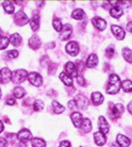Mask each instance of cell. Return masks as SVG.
<instances>
[{
  "instance_id": "2e32d148",
  "label": "cell",
  "mask_w": 132,
  "mask_h": 147,
  "mask_svg": "<svg viewBox=\"0 0 132 147\" xmlns=\"http://www.w3.org/2000/svg\"><path fill=\"white\" fill-rule=\"evenodd\" d=\"M97 64H98V57L96 55H88V60H86V66L90 67V68H93V67L97 66Z\"/></svg>"
},
{
  "instance_id": "52a82bcc",
  "label": "cell",
  "mask_w": 132,
  "mask_h": 147,
  "mask_svg": "<svg viewBox=\"0 0 132 147\" xmlns=\"http://www.w3.org/2000/svg\"><path fill=\"white\" fill-rule=\"evenodd\" d=\"M65 71L66 74L69 76L70 78L73 77H78V73H77V68H76V65L73 64V62H67L65 65Z\"/></svg>"
},
{
  "instance_id": "8fae6325",
  "label": "cell",
  "mask_w": 132,
  "mask_h": 147,
  "mask_svg": "<svg viewBox=\"0 0 132 147\" xmlns=\"http://www.w3.org/2000/svg\"><path fill=\"white\" fill-rule=\"evenodd\" d=\"M70 118H71V121H73V126L77 127V128H80L81 125H82V121H83V118H82L81 113H79V112H73V113L71 114Z\"/></svg>"
},
{
  "instance_id": "4dcf8cb0",
  "label": "cell",
  "mask_w": 132,
  "mask_h": 147,
  "mask_svg": "<svg viewBox=\"0 0 132 147\" xmlns=\"http://www.w3.org/2000/svg\"><path fill=\"white\" fill-rule=\"evenodd\" d=\"M2 7H3L4 11L9 13V14H12L14 12V5L12 4V2H9V1H4L2 3Z\"/></svg>"
},
{
  "instance_id": "277c9868",
  "label": "cell",
  "mask_w": 132,
  "mask_h": 147,
  "mask_svg": "<svg viewBox=\"0 0 132 147\" xmlns=\"http://www.w3.org/2000/svg\"><path fill=\"white\" fill-rule=\"evenodd\" d=\"M11 79H13V75H12V71L7 67L0 69V83H7Z\"/></svg>"
},
{
  "instance_id": "9c48e42d",
  "label": "cell",
  "mask_w": 132,
  "mask_h": 147,
  "mask_svg": "<svg viewBox=\"0 0 132 147\" xmlns=\"http://www.w3.org/2000/svg\"><path fill=\"white\" fill-rule=\"evenodd\" d=\"M17 139H18L22 143H26L31 139V132L28 129H22L18 133H17Z\"/></svg>"
},
{
  "instance_id": "7bdbcfd3",
  "label": "cell",
  "mask_w": 132,
  "mask_h": 147,
  "mask_svg": "<svg viewBox=\"0 0 132 147\" xmlns=\"http://www.w3.org/2000/svg\"><path fill=\"white\" fill-rule=\"evenodd\" d=\"M77 66H78V68H79V70H83V68H84V65H83V62H82V61L77 62Z\"/></svg>"
},
{
  "instance_id": "8d00e7d4",
  "label": "cell",
  "mask_w": 132,
  "mask_h": 147,
  "mask_svg": "<svg viewBox=\"0 0 132 147\" xmlns=\"http://www.w3.org/2000/svg\"><path fill=\"white\" fill-rule=\"evenodd\" d=\"M7 55L10 58V59H15V58L18 57V51H17V50H11V51L7 52Z\"/></svg>"
},
{
  "instance_id": "44dd1931",
  "label": "cell",
  "mask_w": 132,
  "mask_h": 147,
  "mask_svg": "<svg viewBox=\"0 0 132 147\" xmlns=\"http://www.w3.org/2000/svg\"><path fill=\"white\" fill-rule=\"evenodd\" d=\"M30 26L33 31H37L40 28V16L38 15H33L32 19L30 20Z\"/></svg>"
},
{
  "instance_id": "b9f144b4",
  "label": "cell",
  "mask_w": 132,
  "mask_h": 147,
  "mask_svg": "<svg viewBox=\"0 0 132 147\" xmlns=\"http://www.w3.org/2000/svg\"><path fill=\"white\" fill-rule=\"evenodd\" d=\"M7 141L4 140L3 138H0V147H7Z\"/></svg>"
},
{
  "instance_id": "9a60e30c",
  "label": "cell",
  "mask_w": 132,
  "mask_h": 147,
  "mask_svg": "<svg viewBox=\"0 0 132 147\" xmlns=\"http://www.w3.org/2000/svg\"><path fill=\"white\" fill-rule=\"evenodd\" d=\"M94 140H95V143L97 144L98 146H102V145L106 144V138L102 132L98 131V132H95V134H94Z\"/></svg>"
},
{
  "instance_id": "6da1fadb",
  "label": "cell",
  "mask_w": 132,
  "mask_h": 147,
  "mask_svg": "<svg viewBox=\"0 0 132 147\" xmlns=\"http://www.w3.org/2000/svg\"><path fill=\"white\" fill-rule=\"evenodd\" d=\"M121 86V83L119 77L115 74H112L110 76V79H109V84L106 86V93L111 94V95H114V94H116L119 91Z\"/></svg>"
},
{
  "instance_id": "d6986e66",
  "label": "cell",
  "mask_w": 132,
  "mask_h": 147,
  "mask_svg": "<svg viewBox=\"0 0 132 147\" xmlns=\"http://www.w3.org/2000/svg\"><path fill=\"white\" fill-rule=\"evenodd\" d=\"M116 140H117V143L119 144L121 147H129V145H130V140L123 134H118Z\"/></svg>"
},
{
  "instance_id": "cb8c5ba5",
  "label": "cell",
  "mask_w": 132,
  "mask_h": 147,
  "mask_svg": "<svg viewBox=\"0 0 132 147\" xmlns=\"http://www.w3.org/2000/svg\"><path fill=\"white\" fill-rule=\"evenodd\" d=\"M71 16H73V18L77 19V20H81V19L84 18L85 13L82 9H77V10H75V11L73 12Z\"/></svg>"
},
{
  "instance_id": "5bb4252c",
  "label": "cell",
  "mask_w": 132,
  "mask_h": 147,
  "mask_svg": "<svg viewBox=\"0 0 132 147\" xmlns=\"http://www.w3.org/2000/svg\"><path fill=\"white\" fill-rule=\"evenodd\" d=\"M75 101L77 103V107L79 109H81V110H85L86 107H88V99L83 95H78L75 98Z\"/></svg>"
},
{
  "instance_id": "f546056e",
  "label": "cell",
  "mask_w": 132,
  "mask_h": 147,
  "mask_svg": "<svg viewBox=\"0 0 132 147\" xmlns=\"http://www.w3.org/2000/svg\"><path fill=\"white\" fill-rule=\"evenodd\" d=\"M26 92H25V90L20 86H17V88H14V91H13V95L16 97V98H22L24 96H25Z\"/></svg>"
},
{
  "instance_id": "8992f818",
  "label": "cell",
  "mask_w": 132,
  "mask_h": 147,
  "mask_svg": "<svg viewBox=\"0 0 132 147\" xmlns=\"http://www.w3.org/2000/svg\"><path fill=\"white\" fill-rule=\"evenodd\" d=\"M66 52L68 55L76 57L79 53V46L76 42H69L68 44L66 45Z\"/></svg>"
},
{
  "instance_id": "ffe728a7",
  "label": "cell",
  "mask_w": 132,
  "mask_h": 147,
  "mask_svg": "<svg viewBox=\"0 0 132 147\" xmlns=\"http://www.w3.org/2000/svg\"><path fill=\"white\" fill-rule=\"evenodd\" d=\"M29 46L32 49H38L40 47V37L36 35H33L31 38L29 40Z\"/></svg>"
},
{
  "instance_id": "681fc988",
  "label": "cell",
  "mask_w": 132,
  "mask_h": 147,
  "mask_svg": "<svg viewBox=\"0 0 132 147\" xmlns=\"http://www.w3.org/2000/svg\"><path fill=\"white\" fill-rule=\"evenodd\" d=\"M1 31H2V30H1V28H0V34H1Z\"/></svg>"
},
{
  "instance_id": "83f0119b",
  "label": "cell",
  "mask_w": 132,
  "mask_h": 147,
  "mask_svg": "<svg viewBox=\"0 0 132 147\" xmlns=\"http://www.w3.org/2000/svg\"><path fill=\"white\" fill-rule=\"evenodd\" d=\"M10 42H11L12 45H14V46H18V45L22 43V36H20L18 33L12 34L11 37H10Z\"/></svg>"
},
{
  "instance_id": "d4e9b609",
  "label": "cell",
  "mask_w": 132,
  "mask_h": 147,
  "mask_svg": "<svg viewBox=\"0 0 132 147\" xmlns=\"http://www.w3.org/2000/svg\"><path fill=\"white\" fill-rule=\"evenodd\" d=\"M52 107H53V112H55V114H61L65 110V108L63 107L61 103H59L58 101H55V100L52 101Z\"/></svg>"
},
{
  "instance_id": "603a6c76",
  "label": "cell",
  "mask_w": 132,
  "mask_h": 147,
  "mask_svg": "<svg viewBox=\"0 0 132 147\" xmlns=\"http://www.w3.org/2000/svg\"><path fill=\"white\" fill-rule=\"evenodd\" d=\"M123 10H121L119 7H113L112 9L110 10V14L112 17H114V18H119L121 15H123Z\"/></svg>"
},
{
  "instance_id": "bcb514c9",
  "label": "cell",
  "mask_w": 132,
  "mask_h": 147,
  "mask_svg": "<svg viewBox=\"0 0 132 147\" xmlns=\"http://www.w3.org/2000/svg\"><path fill=\"white\" fill-rule=\"evenodd\" d=\"M3 129H4V126H3V123L0 121V133L3 131Z\"/></svg>"
},
{
  "instance_id": "74e56055",
  "label": "cell",
  "mask_w": 132,
  "mask_h": 147,
  "mask_svg": "<svg viewBox=\"0 0 132 147\" xmlns=\"http://www.w3.org/2000/svg\"><path fill=\"white\" fill-rule=\"evenodd\" d=\"M77 80H78V83H79V85H81V86H85V85H86V82H85L84 78H83V77L78 76Z\"/></svg>"
},
{
  "instance_id": "ac0fdd59",
  "label": "cell",
  "mask_w": 132,
  "mask_h": 147,
  "mask_svg": "<svg viewBox=\"0 0 132 147\" xmlns=\"http://www.w3.org/2000/svg\"><path fill=\"white\" fill-rule=\"evenodd\" d=\"M123 112H124V107H123V105H121V103H117L114 107H112V115L115 118L119 117L121 114H123Z\"/></svg>"
},
{
  "instance_id": "f35d334b",
  "label": "cell",
  "mask_w": 132,
  "mask_h": 147,
  "mask_svg": "<svg viewBox=\"0 0 132 147\" xmlns=\"http://www.w3.org/2000/svg\"><path fill=\"white\" fill-rule=\"evenodd\" d=\"M5 103H7V105H9V106H13V105L15 103L14 98H13V97H11V96H10V97H7V100H5Z\"/></svg>"
},
{
  "instance_id": "ab89813d",
  "label": "cell",
  "mask_w": 132,
  "mask_h": 147,
  "mask_svg": "<svg viewBox=\"0 0 132 147\" xmlns=\"http://www.w3.org/2000/svg\"><path fill=\"white\" fill-rule=\"evenodd\" d=\"M68 107H69V109H75V108L77 107V103H76L75 99H73V100H70V101H68Z\"/></svg>"
},
{
  "instance_id": "5b68a950",
  "label": "cell",
  "mask_w": 132,
  "mask_h": 147,
  "mask_svg": "<svg viewBox=\"0 0 132 147\" xmlns=\"http://www.w3.org/2000/svg\"><path fill=\"white\" fill-rule=\"evenodd\" d=\"M28 79H29L30 83L34 86H40L43 83V78L40 77V75L37 73H30L28 75Z\"/></svg>"
},
{
  "instance_id": "30bf717a",
  "label": "cell",
  "mask_w": 132,
  "mask_h": 147,
  "mask_svg": "<svg viewBox=\"0 0 132 147\" xmlns=\"http://www.w3.org/2000/svg\"><path fill=\"white\" fill-rule=\"evenodd\" d=\"M71 31H73V29H71V26L70 25H65V26L63 27L62 31H61V34H60V38L62 40H68L70 37V35H71Z\"/></svg>"
},
{
  "instance_id": "7a4b0ae2",
  "label": "cell",
  "mask_w": 132,
  "mask_h": 147,
  "mask_svg": "<svg viewBox=\"0 0 132 147\" xmlns=\"http://www.w3.org/2000/svg\"><path fill=\"white\" fill-rule=\"evenodd\" d=\"M29 74H27V70L25 69H17L15 70L13 74V81L15 83H22L26 80V78L28 77Z\"/></svg>"
},
{
  "instance_id": "3957f363",
  "label": "cell",
  "mask_w": 132,
  "mask_h": 147,
  "mask_svg": "<svg viewBox=\"0 0 132 147\" xmlns=\"http://www.w3.org/2000/svg\"><path fill=\"white\" fill-rule=\"evenodd\" d=\"M14 20L16 22V24H17L18 26H25V25H27V24L29 22V18H28L27 14L22 11L17 12V13L15 14Z\"/></svg>"
},
{
  "instance_id": "7402d4cb",
  "label": "cell",
  "mask_w": 132,
  "mask_h": 147,
  "mask_svg": "<svg viewBox=\"0 0 132 147\" xmlns=\"http://www.w3.org/2000/svg\"><path fill=\"white\" fill-rule=\"evenodd\" d=\"M82 129V131L85 133L90 132L91 130H92V124H91V121L88 119V118H84L83 121H82V125L80 127Z\"/></svg>"
},
{
  "instance_id": "60d3db41",
  "label": "cell",
  "mask_w": 132,
  "mask_h": 147,
  "mask_svg": "<svg viewBox=\"0 0 132 147\" xmlns=\"http://www.w3.org/2000/svg\"><path fill=\"white\" fill-rule=\"evenodd\" d=\"M59 147H70V143L68 141H62V142L60 143Z\"/></svg>"
},
{
  "instance_id": "ee69618b",
  "label": "cell",
  "mask_w": 132,
  "mask_h": 147,
  "mask_svg": "<svg viewBox=\"0 0 132 147\" xmlns=\"http://www.w3.org/2000/svg\"><path fill=\"white\" fill-rule=\"evenodd\" d=\"M127 30H128L129 32H132V22H130L127 25Z\"/></svg>"
},
{
  "instance_id": "ba28073f",
  "label": "cell",
  "mask_w": 132,
  "mask_h": 147,
  "mask_svg": "<svg viewBox=\"0 0 132 147\" xmlns=\"http://www.w3.org/2000/svg\"><path fill=\"white\" fill-rule=\"evenodd\" d=\"M111 30H112V32H113V34L115 35V37H116L117 40H124L126 33H125V30L123 29L121 27L113 25V26L111 27Z\"/></svg>"
},
{
  "instance_id": "d590c367",
  "label": "cell",
  "mask_w": 132,
  "mask_h": 147,
  "mask_svg": "<svg viewBox=\"0 0 132 147\" xmlns=\"http://www.w3.org/2000/svg\"><path fill=\"white\" fill-rule=\"evenodd\" d=\"M114 52H115V50H114L113 46H109V47L106 49V55L108 58H112L114 55Z\"/></svg>"
},
{
  "instance_id": "484cf974",
  "label": "cell",
  "mask_w": 132,
  "mask_h": 147,
  "mask_svg": "<svg viewBox=\"0 0 132 147\" xmlns=\"http://www.w3.org/2000/svg\"><path fill=\"white\" fill-rule=\"evenodd\" d=\"M60 79H61V81H62L65 85H73V79H71L67 74L61 73V75H60Z\"/></svg>"
},
{
  "instance_id": "c3c4849f",
  "label": "cell",
  "mask_w": 132,
  "mask_h": 147,
  "mask_svg": "<svg viewBox=\"0 0 132 147\" xmlns=\"http://www.w3.org/2000/svg\"><path fill=\"white\" fill-rule=\"evenodd\" d=\"M0 98H1V90H0Z\"/></svg>"
},
{
  "instance_id": "f6af8a7d",
  "label": "cell",
  "mask_w": 132,
  "mask_h": 147,
  "mask_svg": "<svg viewBox=\"0 0 132 147\" xmlns=\"http://www.w3.org/2000/svg\"><path fill=\"white\" fill-rule=\"evenodd\" d=\"M128 111L131 113V115H132V101L131 102H129V105H128Z\"/></svg>"
},
{
  "instance_id": "7dc6e473",
  "label": "cell",
  "mask_w": 132,
  "mask_h": 147,
  "mask_svg": "<svg viewBox=\"0 0 132 147\" xmlns=\"http://www.w3.org/2000/svg\"><path fill=\"white\" fill-rule=\"evenodd\" d=\"M111 147H119V146H117V145H116L115 143H113L112 145H111Z\"/></svg>"
},
{
  "instance_id": "836d02e7",
  "label": "cell",
  "mask_w": 132,
  "mask_h": 147,
  "mask_svg": "<svg viewBox=\"0 0 132 147\" xmlns=\"http://www.w3.org/2000/svg\"><path fill=\"white\" fill-rule=\"evenodd\" d=\"M52 25H53V28H55V31H58V32H61L63 29V26H62V22L60 20V19L55 18L52 22Z\"/></svg>"
},
{
  "instance_id": "d6a6232c",
  "label": "cell",
  "mask_w": 132,
  "mask_h": 147,
  "mask_svg": "<svg viewBox=\"0 0 132 147\" xmlns=\"http://www.w3.org/2000/svg\"><path fill=\"white\" fill-rule=\"evenodd\" d=\"M33 109H34V111H42L44 109V102L40 99L35 100L33 103Z\"/></svg>"
},
{
  "instance_id": "f1b7e54d",
  "label": "cell",
  "mask_w": 132,
  "mask_h": 147,
  "mask_svg": "<svg viewBox=\"0 0 132 147\" xmlns=\"http://www.w3.org/2000/svg\"><path fill=\"white\" fill-rule=\"evenodd\" d=\"M121 88H123V90H124L126 93L132 92V81H130V80L123 81V83H121Z\"/></svg>"
},
{
  "instance_id": "7c38bea8",
  "label": "cell",
  "mask_w": 132,
  "mask_h": 147,
  "mask_svg": "<svg viewBox=\"0 0 132 147\" xmlns=\"http://www.w3.org/2000/svg\"><path fill=\"white\" fill-rule=\"evenodd\" d=\"M98 127H99V130H100V132H102L103 134H106V133L109 132V124H108V121L103 116H100L98 119Z\"/></svg>"
},
{
  "instance_id": "4fadbf2b",
  "label": "cell",
  "mask_w": 132,
  "mask_h": 147,
  "mask_svg": "<svg viewBox=\"0 0 132 147\" xmlns=\"http://www.w3.org/2000/svg\"><path fill=\"white\" fill-rule=\"evenodd\" d=\"M93 25L95 26V28H97L98 30L102 31V30H106V22L104 19L100 18V17H94L93 18Z\"/></svg>"
},
{
  "instance_id": "4316f807",
  "label": "cell",
  "mask_w": 132,
  "mask_h": 147,
  "mask_svg": "<svg viewBox=\"0 0 132 147\" xmlns=\"http://www.w3.org/2000/svg\"><path fill=\"white\" fill-rule=\"evenodd\" d=\"M123 57L124 59L129 63H132V50L129 49V48H124L123 49Z\"/></svg>"
},
{
  "instance_id": "e0dca14e",
  "label": "cell",
  "mask_w": 132,
  "mask_h": 147,
  "mask_svg": "<svg viewBox=\"0 0 132 147\" xmlns=\"http://www.w3.org/2000/svg\"><path fill=\"white\" fill-rule=\"evenodd\" d=\"M92 101L95 106H100L103 102V96L101 93L94 92L92 93Z\"/></svg>"
},
{
  "instance_id": "e575fe53",
  "label": "cell",
  "mask_w": 132,
  "mask_h": 147,
  "mask_svg": "<svg viewBox=\"0 0 132 147\" xmlns=\"http://www.w3.org/2000/svg\"><path fill=\"white\" fill-rule=\"evenodd\" d=\"M10 43V40L5 36H0V49H5Z\"/></svg>"
},
{
  "instance_id": "1f68e13d",
  "label": "cell",
  "mask_w": 132,
  "mask_h": 147,
  "mask_svg": "<svg viewBox=\"0 0 132 147\" xmlns=\"http://www.w3.org/2000/svg\"><path fill=\"white\" fill-rule=\"evenodd\" d=\"M32 146L33 147H46V142L42 139L35 138L32 140Z\"/></svg>"
}]
</instances>
